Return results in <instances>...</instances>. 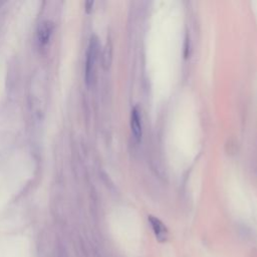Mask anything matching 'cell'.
<instances>
[{
	"instance_id": "3957f363",
	"label": "cell",
	"mask_w": 257,
	"mask_h": 257,
	"mask_svg": "<svg viewBox=\"0 0 257 257\" xmlns=\"http://www.w3.org/2000/svg\"><path fill=\"white\" fill-rule=\"evenodd\" d=\"M131 130L132 135L136 142L140 143L143 137V125H142V113L138 105L134 106L131 112Z\"/></svg>"
},
{
	"instance_id": "7a4b0ae2",
	"label": "cell",
	"mask_w": 257,
	"mask_h": 257,
	"mask_svg": "<svg viewBox=\"0 0 257 257\" xmlns=\"http://www.w3.org/2000/svg\"><path fill=\"white\" fill-rule=\"evenodd\" d=\"M148 221L152 227L157 241L160 243H165L169 239V230L167 226L159 218L152 215L148 217Z\"/></svg>"
},
{
	"instance_id": "277c9868",
	"label": "cell",
	"mask_w": 257,
	"mask_h": 257,
	"mask_svg": "<svg viewBox=\"0 0 257 257\" xmlns=\"http://www.w3.org/2000/svg\"><path fill=\"white\" fill-rule=\"evenodd\" d=\"M53 28H54V25L49 20H45L39 24L37 28V41L39 46L42 47L48 43L52 35Z\"/></svg>"
},
{
	"instance_id": "6da1fadb",
	"label": "cell",
	"mask_w": 257,
	"mask_h": 257,
	"mask_svg": "<svg viewBox=\"0 0 257 257\" xmlns=\"http://www.w3.org/2000/svg\"><path fill=\"white\" fill-rule=\"evenodd\" d=\"M99 43L96 36H92L89 40V44L86 51V60H85V82L87 85H90L94 80L95 73V63L98 55Z\"/></svg>"
}]
</instances>
